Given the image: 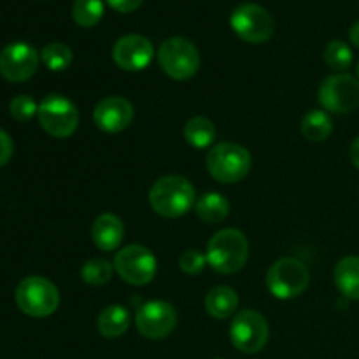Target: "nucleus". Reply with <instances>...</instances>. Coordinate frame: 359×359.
Listing matches in <instances>:
<instances>
[{"mask_svg": "<svg viewBox=\"0 0 359 359\" xmlns=\"http://www.w3.org/2000/svg\"><path fill=\"white\" fill-rule=\"evenodd\" d=\"M149 203L161 217H181L195 207V186L182 175H165L151 186Z\"/></svg>", "mask_w": 359, "mask_h": 359, "instance_id": "nucleus-1", "label": "nucleus"}, {"mask_svg": "<svg viewBox=\"0 0 359 359\" xmlns=\"http://www.w3.org/2000/svg\"><path fill=\"white\" fill-rule=\"evenodd\" d=\"M207 263L223 276H231L242 270L249 258L248 237L237 228L217 231L207 244Z\"/></svg>", "mask_w": 359, "mask_h": 359, "instance_id": "nucleus-2", "label": "nucleus"}, {"mask_svg": "<svg viewBox=\"0 0 359 359\" xmlns=\"http://www.w3.org/2000/svg\"><path fill=\"white\" fill-rule=\"evenodd\" d=\"M207 172L221 184H235L251 172L252 158L237 142H219L207 153Z\"/></svg>", "mask_w": 359, "mask_h": 359, "instance_id": "nucleus-3", "label": "nucleus"}, {"mask_svg": "<svg viewBox=\"0 0 359 359\" xmlns=\"http://www.w3.org/2000/svg\"><path fill=\"white\" fill-rule=\"evenodd\" d=\"M18 309L30 318H48L60 305L58 287L41 276L25 277L14 293Z\"/></svg>", "mask_w": 359, "mask_h": 359, "instance_id": "nucleus-4", "label": "nucleus"}, {"mask_svg": "<svg viewBox=\"0 0 359 359\" xmlns=\"http://www.w3.org/2000/svg\"><path fill=\"white\" fill-rule=\"evenodd\" d=\"M311 280L307 266L297 258H280L266 272V287L279 300H293L305 293Z\"/></svg>", "mask_w": 359, "mask_h": 359, "instance_id": "nucleus-5", "label": "nucleus"}, {"mask_svg": "<svg viewBox=\"0 0 359 359\" xmlns=\"http://www.w3.org/2000/svg\"><path fill=\"white\" fill-rule=\"evenodd\" d=\"M158 63L172 79L188 81L198 72L200 53L188 39L170 37L158 49Z\"/></svg>", "mask_w": 359, "mask_h": 359, "instance_id": "nucleus-6", "label": "nucleus"}, {"mask_svg": "<svg viewBox=\"0 0 359 359\" xmlns=\"http://www.w3.org/2000/svg\"><path fill=\"white\" fill-rule=\"evenodd\" d=\"M39 123L48 135L55 139H67L79 125V112L72 100L58 93L42 98L37 111Z\"/></svg>", "mask_w": 359, "mask_h": 359, "instance_id": "nucleus-7", "label": "nucleus"}, {"mask_svg": "<svg viewBox=\"0 0 359 359\" xmlns=\"http://www.w3.org/2000/svg\"><path fill=\"white\" fill-rule=\"evenodd\" d=\"M231 344L244 354H256L265 349L270 339L266 319L259 312L245 309L237 312L230 325Z\"/></svg>", "mask_w": 359, "mask_h": 359, "instance_id": "nucleus-8", "label": "nucleus"}, {"mask_svg": "<svg viewBox=\"0 0 359 359\" xmlns=\"http://www.w3.org/2000/svg\"><path fill=\"white\" fill-rule=\"evenodd\" d=\"M318 100L325 111L349 114L359 107V81L349 74H333L319 86Z\"/></svg>", "mask_w": 359, "mask_h": 359, "instance_id": "nucleus-9", "label": "nucleus"}, {"mask_svg": "<svg viewBox=\"0 0 359 359\" xmlns=\"http://www.w3.org/2000/svg\"><path fill=\"white\" fill-rule=\"evenodd\" d=\"M230 25L242 41L251 42V44L266 42L276 30V21L272 14L265 7L251 2L241 4L231 13Z\"/></svg>", "mask_w": 359, "mask_h": 359, "instance_id": "nucleus-10", "label": "nucleus"}, {"mask_svg": "<svg viewBox=\"0 0 359 359\" xmlns=\"http://www.w3.org/2000/svg\"><path fill=\"white\" fill-rule=\"evenodd\" d=\"M114 270L125 283L132 286H146L156 276L158 263L153 252L139 244H132L118 251Z\"/></svg>", "mask_w": 359, "mask_h": 359, "instance_id": "nucleus-11", "label": "nucleus"}, {"mask_svg": "<svg viewBox=\"0 0 359 359\" xmlns=\"http://www.w3.org/2000/svg\"><path fill=\"white\" fill-rule=\"evenodd\" d=\"M135 326L144 339H167L177 326V312L170 304L161 300L146 302L137 311Z\"/></svg>", "mask_w": 359, "mask_h": 359, "instance_id": "nucleus-12", "label": "nucleus"}, {"mask_svg": "<svg viewBox=\"0 0 359 359\" xmlns=\"http://www.w3.org/2000/svg\"><path fill=\"white\" fill-rule=\"evenodd\" d=\"M41 55L27 42H13L0 53V74L11 83L28 81L39 69Z\"/></svg>", "mask_w": 359, "mask_h": 359, "instance_id": "nucleus-13", "label": "nucleus"}, {"mask_svg": "<svg viewBox=\"0 0 359 359\" xmlns=\"http://www.w3.org/2000/svg\"><path fill=\"white\" fill-rule=\"evenodd\" d=\"M153 42L139 34L123 35L112 48V58L119 69L126 72H139L153 62Z\"/></svg>", "mask_w": 359, "mask_h": 359, "instance_id": "nucleus-14", "label": "nucleus"}, {"mask_svg": "<svg viewBox=\"0 0 359 359\" xmlns=\"http://www.w3.org/2000/svg\"><path fill=\"white\" fill-rule=\"evenodd\" d=\"M133 119V107L125 97H107L93 109V121L102 132L119 133L130 126Z\"/></svg>", "mask_w": 359, "mask_h": 359, "instance_id": "nucleus-15", "label": "nucleus"}, {"mask_svg": "<svg viewBox=\"0 0 359 359\" xmlns=\"http://www.w3.org/2000/svg\"><path fill=\"white\" fill-rule=\"evenodd\" d=\"M125 238V224L116 214H100L91 226V241L100 251L111 252L121 245Z\"/></svg>", "mask_w": 359, "mask_h": 359, "instance_id": "nucleus-16", "label": "nucleus"}, {"mask_svg": "<svg viewBox=\"0 0 359 359\" xmlns=\"http://www.w3.org/2000/svg\"><path fill=\"white\" fill-rule=\"evenodd\" d=\"M333 280L340 293L349 300H359V256H346L333 272Z\"/></svg>", "mask_w": 359, "mask_h": 359, "instance_id": "nucleus-17", "label": "nucleus"}, {"mask_svg": "<svg viewBox=\"0 0 359 359\" xmlns=\"http://www.w3.org/2000/svg\"><path fill=\"white\" fill-rule=\"evenodd\" d=\"M195 212L203 223L219 224L230 214V202H228L226 196H223L217 191L203 193L202 196L196 198Z\"/></svg>", "mask_w": 359, "mask_h": 359, "instance_id": "nucleus-18", "label": "nucleus"}, {"mask_svg": "<svg viewBox=\"0 0 359 359\" xmlns=\"http://www.w3.org/2000/svg\"><path fill=\"white\" fill-rule=\"evenodd\" d=\"M238 294L228 286H216L207 293L205 311L214 319H228L237 312Z\"/></svg>", "mask_w": 359, "mask_h": 359, "instance_id": "nucleus-19", "label": "nucleus"}, {"mask_svg": "<svg viewBox=\"0 0 359 359\" xmlns=\"http://www.w3.org/2000/svg\"><path fill=\"white\" fill-rule=\"evenodd\" d=\"M130 328V312L123 305H109L97 319V330L105 339H119Z\"/></svg>", "mask_w": 359, "mask_h": 359, "instance_id": "nucleus-20", "label": "nucleus"}, {"mask_svg": "<svg viewBox=\"0 0 359 359\" xmlns=\"http://www.w3.org/2000/svg\"><path fill=\"white\" fill-rule=\"evenodd\" d=\"M333 132V121L330 114L321 109H312L302 119V133L311 142H323Z\"/></svg>", "mask_w": 359, "mask_h": 359, "instance_id": "nucleus-21", "label": "nucleus"}, {"mask_svg": "<svg viewBox=\"0 0 359 359\" xmlns=\"http://www.w3.org/2000/svg\"><path fill=\"white\" fill-rule=\"evenodd\" d=\"M184 139L196 149H205L216 140V126L205 116H195L184 125Z\"/></svg>", "mask_w": 359, "mask_h": 359, "instance_id": "nucleus-22", "label": "nucleus"}, {"mask_svg": "<svg viewBox=\"0 0 359 359\" xmlns=\"http://www.w3.org/2000/svg\"><path fill=\"white\" fill-rule=\"evenodd\" d=\"M72 58V49L63 42H51V44L44 46L41 51L42 63L53 72H62V70L69 69Z\"/></svg>", "mask_w": 359, "mask_h": 359, "instance_id": "nucleus-23", "label": "nucleus"}, {"mask_svg": "<svg viewBox=\"0 0 359 359\" xmlns=\"http://www.w3.org/2000/svg\"><path fill=\"white\" fill-rule=\"evenodd\" d=\"M104 16L102 0H76L72 6V18L79 27L91 28L100 23Z\"/></svg>", "mask_w": 359, "mask_h": 359, "instance_id": "nucleus-24", "label": "nucleus"}, {"mask_svg": "<svg viewBox=\"0 0 359 359\" xmlns=\"http://www.w3.org/2000/svg\"><path fill=\"white\" fill-rule=\"evenodd\" d=\"M114 265L104 258H91L81 269V279L90 286H104L112 279Z\"/></svg>", "mask_w": 359, "mask_h": 359, "instance_id": "nucleus-25", "label": "nucleus"}, {"mask_svg": "<svg viewBox=\"0 0 359 359\" xmlns=\"http://www.w3.org/2000/svg\"><path fill=\"white\" fill-rule=\"evenodd\" d=\"M325 60L333 70L344 72L353 63V51L344 41H332L325 48Z\"/></svg>", "mask_w": 359, "mask_h": 359, "instance_id": "nucleus-26", "label": "nucleus"}, {"mask_svg": "<svg viewBox=\"0 0 359 359\" xmlns=\"http://www.w3.org/2000/svg\"><path fill=\"white\" fill-rule=\"evenodd\" d=\"M39 111V105L30 95H18L11 100L9 112L16 121H28L34 118Z\"/></svg>", "mask_w": 359, "mask_h": 359, "instance_id": "nucleus-27", "label": "nucleus"}, {"mask_svg": "<svg viewBox=\"0 0 359 359\" xmlns=\"http://www.w3.org/2000/svg\"><path fill=\"white\" fill-rule=\"evenodd\" d=\"M207 256L203 252H200L198 249H188V251L182 252V256L179 258V266L184 273L188 276H196V273L202 272L205 269Z\"/></svg>", "mask_w": 359, "mask_h": 359, "instance_id": "nucleus-28", "label": "nucleus"}, {"mask_svg": "<svg viewBox=\"0 0 359 359\" xmlns=\"http://www.w3.org/2000/svg\"><path fill=\"white\" fill-rule=\"evenodd\" d=\"M13 153H14L13 139L9 137V133L0 130V167H4V165L11 160Z\"/></svg>", "mask_w": 359, "mask_h": 359, "instance_id": "nucleus-29", "label": "nucleus"}, {"mask_svg": "<svg viewBox=\"0 0 359 359\" xmlns=\"http://www.w3.org/2000/svg\"><path fill=\"white\" fill-rule=\"evenodd\" d=\"M144 0H107L109 6L118 13H132L142 6Z\"/></svg>", "mask_w": 359, "mask_h": 359, "instance_id": "nucleus-30", "label": "nucleus"}, {"mask_svg": "<svg viewBox=\"0 0 359 359\" xmlns=\"http://www.w3.org/2000/svg\"><path fill=\"white\" fill-rule=\"evenodd\" d=\"M349 156L351 161H353L354 167L359 170V135L354 139V142L351 144V151H349Z\"/></svg>", "mask_w": 359, "mask_h": 359, "instance_id": "nucleus-31", "label": "nucleus"}, {"mask_svg": "<svg viewBox=\"0 0 359 359\" xmlns=\"http://www.w3.org/2000/svg\"><path fill=\"white\" fill-rule=\"evenodd\" d=\"M349 39L356 48H359V21H356V23L349 28Z\"/></svg>", "mask_w": 359, "mask_h": 359, "instance_id": "nucleus-32", "label": "nucleus"}, {"mask_svg": "<svg viewBox=\"0 0 359 359\" xmlns=\"http://www.w3.org/2000/svg\"><path fill=\"white\" fill-rule=\"evenodd\" d=\"M356 72H358V77H359V62H358V67H356Z\"/></svg>", "mask_w": 359, "mask_h": 359, "instance_id": "nucleus-33", "label": "nucleus"}, {"mask_svg": "<svg viewBox=\"0 0 359 359\" xmlns=\"http://www.w3.org/2000/svg\"><path fill=\"white\" fill-rule=\"evenodd\" d=\"M217 359H221V358H217Z\"/></svg>", "mask_w": 359, "mask_h": 359, "instance_id": "nucleus-34", "label": "nucleus"}]
</instances>
